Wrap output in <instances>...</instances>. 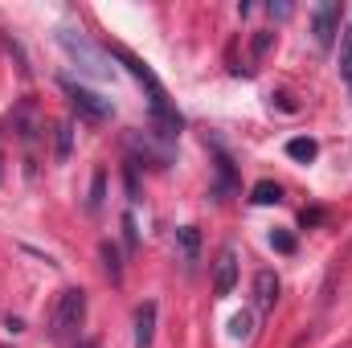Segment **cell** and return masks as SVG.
Wrapping results in <instances>:
<instances>
[{"label":"cell","mask_w":352,"mask_h":348,"mask_svg":"<svg viewBox=\"0 0 352 348\" xmlns=\"http://www.w3.org/2000/svg\"><path fill=\"white\" fill-rule=\"evenodd\" d=\"M270 41H274V33H270V29H258V33H254V41H250V58H254V62L270 50Z\"/></svg>","instance_id":"cell-15"},{"label":"cell","mask_w":352,"mask_h":348,"mask_svg":"<svg viewBox=\"0 0 352 348\" xmlns=\"http://www.w3.org/2000/svg\"><path fill=\"white\" fill-rule=\"evenodd\" d=\"M250 332H254V316H250V312H238V316L230 320V336H238V340H246Z\"/></svg>","instance_id":"cell-14"},{"label":"cell","mask_w":352,"mask_h":348,"mask_svg":"<svg viewBox=\"0 0 352 348\" xmlns=\"http://www.w3.org/2000/svg\"><path fill=\"white\" fill-rule=\"evenodd\" d=\"M82 324H87V291L66 287L58 295V303H54V316H50V340L54 345H74Z\"/></svg>","instance_id":"cell-2"},{"label":"cell","mask_w":352,"mask_h":348,"mask_svg":"<svg viewBox=\"0 0 352 348\" xmlns=\"http://www.w3.org/2000/svg\"><path fill=\"white\" fill-rule=\"evenodd\" d=\"M274 303H278V279H274V270H258L254 274V307L270 312Z\"/></svg>","instance_id":"cell-7"},{"label":"cell","mask_w":352,"mask_h":348,"mask_svg":"<svg viewBox=\"0 0 352 348\" xmlns=\"http://www.w3.org/2000/svg\"><path fill=\"white\" fill-rule=\"evenodd\" d=\"M54 131H58V152L54 156H58V164H66L70 160V144H74V123H58Z\"/></svg>","instance_id":"cell-11"},{"label":"cell","mask_w":352,"mask_h":348,"mask_svg":"<svg viewBox=\"0 0 352 348\" xmlns=\"http://www.w3.org/2000/svg\"><path fill=\"white\" fill-rule=\"evenodd\" d=\"M0 348H8V345H0Z\"/></svg>","instance_id":"cell-20"},{"label":"cell","mask_w":352,"mask_h":348,"mask_svg":"<svg viewBox=\"0 0 352 348\" xmlns=\"http://www.w3.org/2000/svg\"><path fill=\"white\" fill-rule=\"evenodd\" d=\"M340 17H344V4H336V0L316 4V12H311V33H316V45H320V50H332V41H336V33H340Z\"/></svg>","instance_id":"cell-3"},{"label":"cell","mask_w":352,"mask_h":348,"mask_svg":"<svg viewBox=\"0 0 352 348\" xmlns=\"http://www.w3.org/2000/svg\"><path fill=\"white\" fill-rule=\"evenodd\" d=\"M270 246H274L278 254H295V238H291L287 230H274V234H270Z\"/></svg>","instance_id":"cell-16"},{"label":"cell","mask_w":352,"mask_h":348,"mask_svg":"<svg viewBox=\"0 0 352 348\" xmlns=\"http://www.w3.org/2000/svg\"><path fill=\"white\" fill-rule=\"evenodd\" d=\"M320 221H324V209H303V213H299V226H303V230H307V226H320Z\"/></svg>","instance_id":"cell-17"},{"label":"cell","mask_w":352,"mask_h":348,"mask_svg":"<svg viewBox=\"0 0 352 348\" xmlns=\"http://www.w3.org/2000/svg\"><path fill=\"white\" fill-rule=\"evenodd\" d=\"M340 78H344L349 90H352V25L344 29V41H340Z\"/></svg>","instance_id":"cell-12"},{"label":"cell","mask_w":352,"mask_h":348,"mask_svg":"<svg viewBox=\"0 0 352 348\" xmlns=\"http://www.w3.org/2000/svg\"><path fill=\"white\" fill-rule=\"evenodd\" d=\"M58 45L66 50V58L90 74V78H98V83H111L115 78V66H111V54L102 50V45H94L82 29H58Z\"/></svg>","instance_id":"cell-1"},{"label":"cell","mask_w":352,"mask_h":348,"mask_svg":"<svg viewBox=\"0 0 352 348\" xmlns=\"http://www.w3.org/2000/svg\"><path fill=\"white\" fill-rule=\"evenodd\" d=\"M316 152H320V148H316V140H303V135H299V140H287V156H291V160H299V164H311V160H316Z\"/></svg>","instance_id":"cell-9"},{"label":"cell","mask_w":352,"mask_h":348,"mask_svg":"<svg viewBox=\"0 0 352 348\" xmlns=\"http://www.w3.org/2000/svg\"><path fill=\"white\" fill-rule=\"evenodd\" d=\"M98 254H102V266H107V274H111V279L119 283V279H123V266H119V250H115L111 242H102V246H98Z\"/></svg>","instance_id":"cell-13"},{"label":"cell","mask_w":352,"mask_h":348,"mask_svg":"<svg viewBox=\"0 0 352 348\" xmlns=\"http://www.w3.org/2000/svg\"><path fill=\"white\" fill-rule=\"evenodd\" d=\"M250 201H254V205H278V201H283V188H278L274 180H258V184L250 188Z\"/></svg>","instance_id":"cell-10"},{"label":"cell","mask_w":352,"mask_h":348,"mask_svg":"<svg viewBox=\"0 0 352 348\" xmlns=\"http://www.w3.org/2000/svg\"><path fill=\"white\" fill-rule=\"evenodd\" d=\"M152 336H156V303L144 299L135 307V348H152Z\"/></svg>","instance_id":"cell-6"},{"label":"cell","mask_w":352,"mask_h":348,"mask_svg":"<svg viewBox=\"0 0 352 348\" xmlns=\"http://www.w3.org/2000/svg\"><path fill=\"white\" fill-rule=\"evenodd\" d=\"M62 90H66V98L74 102V111H78L82 119H90V123H102V119L111 115V102H107V98H98L94 90L78 87L74 78H62Z\"/></svg>","instance_id":"cell-4"},{"label":"cell","mask_w":352,"mask_h":348,"mask_svg":"<svg viewBox=\"0 0 352 348\" xmlns=\"http://www.w3.org/2000/svg\"><path fill=\"white\" fill-rule=\"evenodd\" d=\"M123 238H127V246H135V217L131 213H123Z\"/></svg>","instance_id":"cell-18"},{"label":"cell","mask_w":352,"mask_h":348,"mask_svg":"<svg viewBox=\"0 0 352 348\" xmlns=\"http://www.w3.org/2000/svg\"><path fill=\"white\" fill-rule=\"evenodd\" d=\"M102 180H107V176L94 173V197H90V205H98V201H102Z\"/></svg>","instance_id":"cell-19"},{"label":"cell","mask_w":352,"mask_h":348,"mask_svg":"<svg viewBox=\"0 0 352 348\" xmlns=\"http://www.w3.org/2000/svg\"><path fill=\"white\" fill-rule=\"evenodd\" d=\"M234 283H238V254L226 246V250L217 254V270H213V295L226 299V295L234 291Z\"/></svg>","instance_id":"cell-5"},{"label":"cell","mask_w":352,"mask_h":348,"mask_svg":"<svg viewBox=\"0 0 352 348\" xmlns=\"http://www.w3.org/2000/svg\"><path fill=\"white\" fill-rule=\"evenodd\" d=\"M176 246H180L184 270H192V266H197V254H201V234H197V226H180V230H176Z\"/></svg>","instance_id":"cell-8"}]
</instances>
